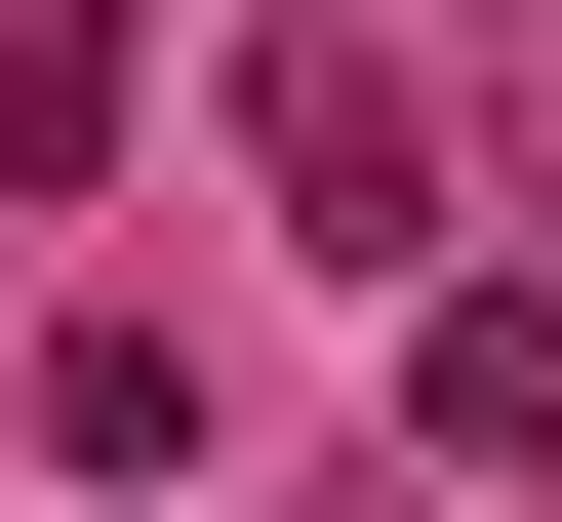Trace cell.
<instances>
[{
  "instance_id": "cell-2",
  "label": "cell",
  "mask_w": 562,
  "mask_h": 522,
  "mask_svg": "<svg viewBox=\"0 0 562 522\" xmlns=\"http://www.w3.org/2000/svg\"><path fill=\"white\" fill-rule=\"evenodd\" d=\"M402 442L522 482V442H562V281H402Z\"/></svg>"
},
{
  "instance_id": "cell-1",
  "label": "cell",
  "mask_w": 562,
  "mask_h": 522,
  "mask_svg": "<svg viewBox=\"0 0 562 522\" xmlns=\"http://www.w3.org/2000/svg\"><path fill=\"white\" fill-rule=\"evenodd\" d=\"M241 162H281V242H442V121H402V41H281V81H241Z\"/></svg>"
},
{
  "instance_id": "cell-3",
  "label": "cell",
  "mask_w": 562,
  "mask_h": 522,
  "mask_svg": "<svg viewBox=\"0 0 562 522\" xmlns=\"http://www.w3.org/2000/svg\"><path fill=\"white\" fill-rule=\"evenodd\" d=\"M121 41H161V0H0V121H41V201L121 162Z\"/></svg>"
}]
</instances>
